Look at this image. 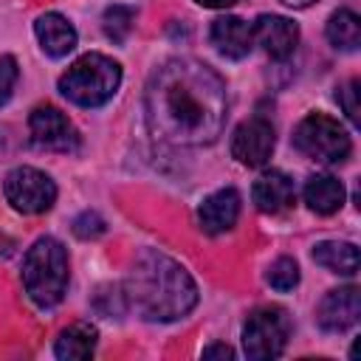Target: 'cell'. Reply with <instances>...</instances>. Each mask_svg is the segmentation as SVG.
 Here are the masks:
<instances>
[{
	"label": "cell",
	"instance_id": "7",
	"mask_svg": "<svg viewBox=\"0 0 361 361\" xmlns=\"http://www.w3.org/2000/svg\"><path fill=\"white\" fill-rule=\"evenodd\" d=\"M3 189H6L8 203L17 212H23V214L48 212L54 206V200H56V183L45 172H39L34 166H17V169H11L6 175Z\"/></svg>",
	"mask_w": 361,
	"mask_h": 361
},
{
	"label": "cell",
	"instance_id": "10",
	"mask_svg": "<svg viewBox=\"0 0 361 361\" xmlns=\"http://www.w3.org/2000/svg\"><path fill=\"white\" fill-rule=\"evenodd\" d=\"M358 316H361V293L353 285L327 290V296L319 302V313H316L322 330H327V333L350 330L358 322Z\"/></svg>",
	"mask_w": 361,
	"mask_h": 361
},
{
	"label": "cell",
	"instance_id": "4",
	"mask_svg": "<svg viewBox=\"0 0 361 361\" xmlns=\"http://www.w3.org/2000/svg\"><path fill=\"white\" fill-rule=\"evenodd\" d=\"M121 85V65L104 54H85L62 76L59 90L79 107H102L116 96Z\"/></svg>",
	"mask_w": 361,
	"mask_h": 361
},
{
	"label": "cell",
	"instance_id": "19",
	"mask_svg": "<svg viewBox=\"0 0 361 361\" xmlns=\"http://www.w3.org/2000/svg\"><path fill=\"white\" fill-rule=\"evenodd\" d=\"M327 39H330L333 48L355 51L361 45V20H358V14L350 11V8H338L327 20Z\"/></svg>",
	"mask_w": 361,
	"mask_h": 361
},
{
	"label": "cell",
	"instance_id": "2",
	"mask_svg": "<svg viewBox=\"0 0 361 361\" xmlns=\"http://www.w3.org/2000/svg\"><path fill=\"white\" fill-rule=\"evenodd\" d=\"M124 299L147 322H175L197 305V288L175 259L147 248L130 265Z\"/></svg>",
	"mask_w": 361,
	"mask_h": 361
},
{
	"label": "cell",
	"instance_id": "15",
	"mask_svg": "<svg viewBox=\"0 0 361 361\" xmlns=\"http://www.w3.org/2000/svg\"><path fill=\"white\" fill-rule=\"evenodd\" d=\"M34 31H37L39 48H42L48 56H65V54H71L73 45H76V31H73V25H71L62 14H56V11L42 14V17L37 20Z\"/></svg>",
	"mask_w": 361,
	"mask_h": 361
},
{
	"label": "cell",
	"instance_id": "24",
	"mask_svg": "<svg viewBox=\"0 0 361 361\" xmlns=\"http://www.w3.org/2000/svg\"><path fill=\"white\" fill-rule=\"evenodd\" d=\"M17 85V59L0 56V107L11 99V90Z\"/></svg>",
	"mask_w": 361,
	"mask_h": 361
},
{
	"label": "cell",
	"instance_id": "22",
	"mask_svg": "<svg viewBox=\"0 0 361 361\" xmlns=\"http://www.w3.org/2000/svg\"><path fill=\"white\" fill-rule=\"evenodd\" d=\"M361 87V82L358 79H350L344 87H338V93H336V99H338V104H341V110L347 113V118L353 121V124H358V90Z\"/></svg>",
	"mask_w": 361,
	"mask_h": 361
},
{
	"label": "cell",
	"instance_id": "8",
	"mask_svg": "<svg viewBox=\"0 0 361 361\" xmlns=\"http://www.w3.org/2000/svg\"><path fill=\"white\" fill-rule=\"evenodd\" d=\"M28 127H31V141H34L39 149L73 152V149L79 147V133H76V127L68 121L65 113H59V110L51 107V104L34 107V110H31V118H28Z\"/></svg>",
	"mask_w": 361,
	"mask_h": 361
},
{
	"label": "cell",
	"instance_id": "9",
	"mask_svg": "<svg viewBox=\"0 0 361 361\" xmlns=\"http://www.w3.org/2000/svg\"><path fill=\"white\" fill-rule=\"evenodd\" d=\"M276 144V133L271 127L268 118L254 116L248 121H243L234 135H231V155L243 164V166H262Z\"/></svg>",
	"mask_w": 361,
	"mask_h": 361
},
{
	"label": "cell",
	"instance_id": "21",
	"mask_svg": "<svg viewBox=\"0 0 361 361\" xmlns=\"http://www.w3.org/2000/svg\"><path fill=\"white\" fill-rule=\"evenodd\" d=\"M268 285L276 290H290L299 285V265L290 257H279L271 268H268Z\"/></svg>",
	"mask_w": 361,
	"mask_h": 361
},
{
	"label": "cell",
	"instance_id": "18",
	"mask_svg": "<svg viewBox=\"0 0 361 361\" xmlns=\"http://www.w3.org/2000/svg\"><path fill=\"white\" fill-rule=\"evenodd\" d=\"M313 259L333 274L353 276L358 271V248L353 243H344V240H322L313 248Z\"/></svg>",
	"mask_w": 361,
	"mask_h": 361
},
{
	"label": "cell",
	"instance_id": "6",
	"mask_svg": "<svg viewBox=\"0 0 361 361\" xmlns=\"http://www.w3.org/2000/svg\"><path fill=\"white\" fill-rule=\"evenodd\" d=\"M290 338V319L282 307H257L243 327V350L254 361L276 358Z\"/></svg>",
	"mask_w": 361,
	"mask_h": 361
},
{
	"label": "cell",
	"instance_id": "25",
	"mask_svg": "<svg viewBox=\"0 0 361 361\" xmlns=\"http://www.w3.org/2000/svg\"><path fill=\"white\" fill-rule=\"evenodd\" d=\"M203 358H234V350L226 344H212L203 350Z\"/></svg>",
	"mask_w": 361,
	"mask_h": 361
},
{
	"label": "cell",
	"instance_id": "27",
	"mask_svg": "<svg viewBox=\"0 0 361 361\" xmlns=\"http://www.w3.org/2000/svg\"><path fill=\"white\" fill-rule=\"evenodd\" d=\"M285 6H290V8H307V6H313L316 0H282Z\"/></svg>",
	"mask_w": 361,
	"mask_h": 361
},
{
	"label": "cell",
	"instance_id": "16",
	"mask_svg": "<svg viewBox=\"0 0 361 361\" xmlns=\"http://www.w3.org/2000/svg\"><path fill=\"white\" fill-rule=\"evenodd\" d=\"M305 203L316 214H333L344 203V186L333 175H313L305 183Z\"/></svg>",
	"mask_w": 361,
	"mask_h": 361
},
{
	"label": "cell",
	"instance_id": "1",
	"mask_svg": "<svg viewBox=\"0 0 361 361\" xmlns=\"http://www.w3.org/2000/svg\"><path fill=\"white\" fill-rule=\"evenodd\" d=\"M147 127L155 141L172 147H203L214 144L223 133L228 99L223 79L200 59H169L164 62L144 96Z\"/></svg>",
	"mask_w": 361,
	"mask_h": 361
},
{
	"label": "cell",
	"instance_id": "12",
	"mask_svg": "<svg viewBox=\"0 0 361 361\" xmlns=\"http://www.w3.org/2000/svg\"><path fill=\"white\" fill-rule=\"evenodd\" d=\"M237 217H240V195L231 186L212 192L197 209V223L206 234H226L237 223Z\"/></svg>",
	"mask_w": 361,
	"mask_h": 361
},
{
	"label": "cell",
	"instance_id": "11",
	"mask_svg": "<svg viewBox=\"0 0 361 361\" xmlns=\"http://www.w3.org/2000/svg\"><path fill=\"white\" fill-rule=\"evenodd\" d=\"M254 28V39L262 45V51L274 59H288L296 51L299 42V28L293 20L282 14H259Z\"/></svg>",
	"mask_w": 361,
	"mask_h": 361
},
{
	"label": "cell",
	"instance_id": "17",
	"mask_svg": "<svg viewBox=\"0 0 361 361\" xmlns=\"http://www.w3.org/2000/svg\"><path fill=\"white\" fill-rule=\"evenodd\" d=\"M96 341H99V333L93 324L87 322H76L71 327H65L54 344V353L56 358L62 361H73V358H90L93 350H96Z\"/></svg>",
	"mask_w": 361,
	"mask_h": 361
},
{
	"label": "cell",
	"instance_id": "13",
	"mask_svg": "<svg viewBox=\"0 0 361 361\" xmlns=\"http://www.w3.org/2000/svg\"><path fill=\"white\" fill-rule=\"evenodd\" d=\"M209 37H212L214 48H217L223 56H228V59H243V56H248V51H251V45H254V28H251L245 20L231 17V14L217 17V20L212 23Z\"/></svg>",
	"mask_w": 361,
	"mask_h": 361
},
{
	"label": "cell",
	"instance_id": "20",
	"mask_svg": "<svg viewBox=\"0 0 361 361\" xmlns=\"http://www.w3.org/2000/svg\"><path fill=\"white\" fill-rule=\"evenodd\" d=\"M135 23V11L127 8V6H110L104 11V34L113 39V42H124L130 28Z\"/></svg>",
	"mask_w": 361,
	"mask_h": 361
},
{
	"label": "cell",
	"instance_id": "26",
	"mask_svg": "<svg viewBox=\"0 0 361 361\" xmlns=\"http://www.w3.org/2000/svg\"><path fill=\"white\" fill-rule=\"evenodd\" d=\"M195 3H200V6H206V8H228V6H234L237 0H195Z\"/></svg>",
	"mask_w": 361,
	"mask_h": 361
},
{
	"label": "cell",
	"instance_id": "5",
	"mask_svg": "<svg viewBox=\"0 0 361 361\" xmlns=\"http://www.w3.org/2000/svg\"><path fill=\"white\" fill-rule=\"evenodd\" d=\"M293 147L305 158L319 164H341L353 149L347 130L324 113H310L299 121V127L293 130Z\"/></svg>",
	"mask_w": 361,
	"mask_h": 361
},
{
	"label": "cell",
	"instance_id": "3",
	"mask_svg": "<svg viewBox=\"0 0 361 361\" xmlns=\"http://www.w3.org/2000/svg\"><path fill=\"white\" fill-rule=\"evenodd\" d=\"M23 285L34 305L54 307L68 288V251L56 237H39L23 259Z\"/></svg>",
	"mask_w": 361,
	"mask_h": 361
},
{
	"label": "cell",
	"instance_id": "14",
	"mask_svg": "<svg viewBox=\"0 0 361 361\" xmlns=\"http://www.w3.org/2000/svg\"><path fill=\"white\" fill-rule=\"evenodd\" d=\"M293 180L285 172H262L251 186V200L265 214H279L293 203Z\"/></svg>",
	"mask_w": 361,
	"mask_h": 361
},
{
	"label": "cell",
	"instance_id": "23",
	"mask_svg": "<svg viewBox=\"0 0 361 361\" xmlns=\"http://www.w3.org/2000/svg\"><path fill=\"white\" fill-rule=\"evenodd\" d=\"M73 234L82 237V240H93V237L104 234V220H102L96 212H82V214L73 220Z\"/></svg>",
	"mask_w": 361,
	"mask_h": 361
}]
</instances>
